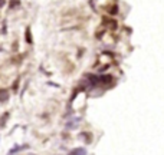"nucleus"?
<instances>
[{
  "label": "nucleus",
  "mask_w": 164,
  "mask_h": 155,
  "mask_svg": "<svg viewBox=\"0 0 164 155\" xmlns=\"http://www.w3.org/2000/svg\"><path fill=\"white\" fill-rule=\"evenodd\" d=\"M112 81H114L112 75H101V76H98V85H110V83H112Z\"/></svg>",
  "instance_id": "1"
},
{
  "label": "nucleus",
  "mask_w": 164,
  "mask_h": 155,
  "mask_svg": "<svg viewBox=\"0 0 164 155\" xmlns=\"http://www.w3.org/2000/svg\"><path fill=\"white\" fill-rule=\"evenodd\" d=\"M29 148V145L28 144H23V145H15L10 151H9V154L7 155H15L17 152H20V151H25V149H28Z\"/></svg>",
  "instance_id": "2"
},
{
  "label": "nucleus",
  "mask_w": 164,
  "mask_h": 155,
  "mask_svg": "<svg viewBox=\"0 0 164 155\" xmlns=\"http://www.w3.org/2000/svg\"><path fill=\"white\" fill-rule=\"evenodd\" d=\"M79 122H81V118L76 116V118H74V119H71V121L66 122V128H68V129H75V128L79 125Z\"/></svg>",
  "instance_id": "3"
},
{
  "label": "nucleus",
  "mask_w": 164,
  "mask_h": 155,
  "mask_svg": "<svg viewBox=\"0 0 164 155\" xmlns=\"http://www.w3.org/2000/svg\"><path fill=\"white\" fill-rule=\"evenodd\" d=\"M9 98H10L9 90L7 89H0V102H6V101H9Z\"/></svg>",
  "instance_id": "4"
},
{
  "label": "nucleus",
  "mask_w": 164,
  "mask_h": 155,
  "mask_svg": "<svg viewBox=\"0 0 164 155\" xmlns=\"http://www.w3.org/2000/svg\"><path fill=\"white\" fill-rule=\"evenodd\" d=\"M69 154L71 155H86L88 152H86V149L83 147H78V148H74Z\"/></svg>",
  "instance_id": "5"
},
{
  "label": "nucleus",
  "mask_w": 164,
  "mask_h": 155,
  "mask_svg": "<svg viewBox=\"0 0 164 155\" xmlns=\"http://www.w3.org/2000/svg\"><path fill=\"white\" fill-rule=\"evenodd\" d=\"M82 141H85V144H91L92 142V135L89 134V132H82L81 135H79Z\"/></svg>",
  "instance_id": "6"
},
{
  "label": "nucleus",
  "mask_w": 164,
  "mask_h": 155,
  "mask_svg": "<svg viewBox=\"0 0 164 155\" xmlns=\"http://www.w3.org/2000/svg\"><path fill=\"white\" fill-rule=\"evenodd\" d=\"M25 39H26V43L28 45H33V39H32V32H30V27L26 29L25 32Z\"/></svg>",
  "instance_id": "7"
},
{
  "label": "nucleus",
  "mask_w": 164,
  "mask_h": 155,
  "mask_svg": "<svg viewBox=\"0 0 164 155\" xmlns=\"http://www.w3.org/2000/svg\"><path fill=\"white\" fill-rule=\"evenodd\" d=\"M105 22H104V25L105 26H110L111 29H115L117 27V22L115 20H112V19H104Z\"/></svg>",
  "instance_id": "8"
},
{
  "label": "nucleus",
  "mask_w": 164,
  "mask_h": 155,
  "mask_svg": "<svg viewBox=\"0 0 164 155\" xmlns=\"http://www.w3.org/2000/svg\"><path fill=\"white\" fill-rule=\"evenodd\" d=\"M9 115H10V114H9V112H6V114H4V118L1 116V119H0V126H1V128L6 125V121H7V118H9Z\"/></svg>",
  "instance_id": "9"
},
{
  "label": "nucleus",
  "mask_w": 164,
  "mask_h": 155,
  "mask_svg": "<svg viewBox=\"0 0 164 155\" xmlns=\"http://www.w3.org/2000/svg\"><path fill=\"white\" fill-rule=\"evenodd\" d=\"M19 4H20V1H19V0H12V1H10V9H15V7L19 6Z\"/></svg>",
  "instance_id": "10"
},
{
  "label": "nucleus",
  "mask_w": 164,
  "mask_h": 155,
  "mask_svg": "<svg viewBox=\"0 0 164 155\" xmlns=\"http://www.w3.org/2000/svg\"><path fill=\"white\" fill-rule=\"evenodd\" d=\"M17 86H19V81H17L16 83H13V90L15 92H17Z\"/></svg>",
  "instance_id": "11"
},
{
  "label": "nucleus",
  "mask_w": 164,
  "mask_h": 155,
  "mask_svg": "<svg viewBox=\"0 0 164 155\" xmlns=\"http://www.w3.org/2000/svg\"><path fill=\"white\" fill-rule=\"evenodd\" d=\"M3 4H4V0H0V7H3Z\"/></svg>",
  "instance_id": "12"
}]
</instances>
